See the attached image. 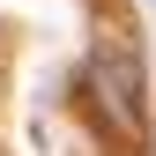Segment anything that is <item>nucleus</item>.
Segmentation results:
<instances>
[{
  "label": "nucleus",
  "instance_id": "nucleus-1",
  "mask_svg": "<svg viewBox=\"0 0 156 156\" xmlns=\"http://www.w3.org/2000/svg\"><path fill=\"white\" fill-rule=\"evenodd\" d=\"M89 89H97V104H104V119L119 126V134L141 126V60H134V45L112 37V45L89 60Z\"/></svg>",
  "mask_w": 156,
  "mask_h": 156
}]
</instances>
